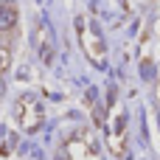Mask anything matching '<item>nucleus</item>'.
<instances>
[{
  "label": "nucleus",
  "mask_w": 160,
  "mask_h": 160,
  "mask_svg": "<svg viewBox=\"0 0 160 160\" xmlns=\"http://www.w3.org/2000/svg\"><path fill=\"white\" fill-rule=\"evenodd\" d=\"M17 8L14 6H3L0 3V34H8V31H14L17 28Z\"/></svg>",
  "instance_id": "nucleus-1"
},
{
  "label": "nucleus",
  "mask_w": 160,
  "mask_h": 160,
  "mask_svg": "<svg viewBox=\"0 0 160 160\" xmlns=\"http://www.w3.org/2000/svg\"><path fill=\"white\" fill-rule=\"evenodd\" d=\"M51 59H53V51L45 45V51H42V62H45V65H51Z\"/></svg>",
  "instance_id": "nucleus-2"
},
{
  "label": "nucleus",
  "mask_w": 160,
  "mask_h": 160,
  "mask_svg": "<svg viewBox=\"0 0 160 160\" xmlns=\"http://www.w3.org/2000/svg\"><path fill=\"white\" fill-rule=\"evenodd\" d=\"M155 76V68H152V62H146L143 65V79H152Z\"/></svg>",
  "instance_id": "nucleus-3"
},
{
  "label": "nucleus",
  "mask_w": 160,
  "mask_h": 160,
  "mask_svg": "<svg viewBox=\"0 0 160 160\" xmlns=\"http://www.w3.org/2000/svg\"><path fill=\"white\" fill-rule=\"evenodd\" d=\"M3 93H6V82L0 79V96H3Z\"/></svg>",
  "instance_id": "nucleus-4"
},
{
  "label": "nucleus",
  "mask_w": 160,
  "mask_h": 160,
  "mask_svg": "<svg viewBox=\"0 0 160 160\" xmlns=\"http://www.w3.org/2000/svg\"><path fill=\"white\" fill-rule=\"evenodd\" d=\"M3 62H6V53L0 51V70H3Z\"/></svg>",
  "instance_id": "nucleus-5"
},
{
  "label": "nucleus",
  "mask_w": 160,
  "mask_h": 160,
  "mask_svg": "<svg viewBox=\"0 0 160 160\" xmlns=\"http://www.w3.org/2000/svg\"><path fill=\"white\" fill-rule=\"evenodd\" d=\"M0 138H6V127H0Z\"/></svg>",
  "instance_id": "nucleus-6"
}]
</instances>
